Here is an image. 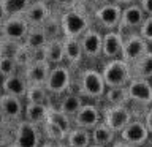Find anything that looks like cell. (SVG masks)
Returning <instances> with one entry per match:
<instances>
[{"label": "cell", "instance_id": "cell-1", "mask_svg": "<svg viewBox=\"0 0 152 147\" xmlns=\"http://www.w3.org/2000/svg\"><path fill=\"white\" fill-rule=\"evenodd\" d=\"M103 79L106 82L108 89L114 87H128L132 82V66L127 63L124 59H114L108 60L102 70Z\"/></svg>", "mask_w": 152, "mask_h": 147}, {"label": "cell", "instance_id": "cell-2", "mask_svg": "<svg viewBox=\"0 0 152 147\" xmlns=\"http://www.w3.org/2000/svg\"><path fill=\"white\" fill-rule=\"evenodd\" d=\"M60 24H62L64 38H81L87 30H90L89 16L78 8L62 13Z\"/></svg>", "mask_w": 152, "mask_h": 147}, {"label": "cell", "instance_id": "cell-3", "mask_svg": "<svg viewBox=\"0 0 152 147\" xmlns=\"http://www.w3.org/2000/svg\"><path fill=\"white\" fill-rule=\"evenodd\" d=\"M106 82L103 79L102 71L97 70H86L79 76V95L86 98H102L106 93Z\"/></svg>", "mask_w": 152, "mask_h": 147}, {"label": "cell", "instance_id": "cell-4", "mask_svg": "<svg viewBox=\"0 0 152 147\" xmlns=\"http://www.w3.org/2000/svg\"><path fill=\"white\" fill-rule=\"evenodd\" d=\"M32 25L27 22L24 14L11 16L2 21V40H11L18 43H24L30 32Z\"/></svg>", "mask_w": 152, "mask_h": 147}, {"label": "cell", "instance_id": "cell-5", "mask_svg": "<svg viewBox=\"0 0 152 147\" xmlns=\"http://www.w3.org/2000/svg\"><path fill=\"white\" fill-rule=\"evenodd\" d=\"M13 142L16 147H41V131L38 125L21 120L14 128Z\"/></svg>", "mask_w": 152, "mask_h": 147}, {"label": "cell", "instance_id": "cell-6", "mask_svg": "<svg viewBox=\"0 0 152 147\" xmlns=\"http://www.w3.org/2000/svg\"><path fill=\"white\" fill-rule=\"evenodd\" d=\"M122 11H124V8L121 5L111 2V3L104 5V7L95 8L94 17H95V21L98 22L100 27L106 28L108 32H113V30H117V27L121 25Z\"/></svg>", "mask_w": 152, "mask_h": 147}, {"label": "cell", "instance_id": "cell-7", "mask_svg": "<svg viewBox=\"0 0 152 147\" xmlns=\"http://www.w3.org/2000/svg\"><path fill=\"white\" fill-rule=\"evenodd\" d=\"M103 122L116 133H122L133 122V114L128 106H106L103 109Z\"/></svg>", "mask_w": 152, "mask_h": 147}, {"label": "cell", "instance_id": "cell-8", "mask_svg": "<svg viewBox=\"0 0 152 147\" xmlns=\"http://www.w3.org/2000/svg\"><path fill=\"white\" fill-rule=\"evenodd\" d=\"M71 85V73L70 68L65 65H56L51 68L49 78L46 82V90L52 95H62L70 89Z\"/></svg>", "mask_w": 152, "mask_h": 147}, {"label": "cell", "instance_id": "cell-9", "mask_svg": "<svg viewBox=\"0 0 152 147\" xmlns=\"http://www.w3.org/2000/svg\"><path fill=\"white\" fill-rule=\"evenodd\" d=\"M147 52H149V43H147L140 33H135L133 36L125 40L122 59L125 60L128 65H133L135 62L140 60L142 55H146Z\"/></svg>", "mask_w": 152, "mask_h": 147}, {"label": "cell", "instance_id": "cell-10", "mask_svg": "<svg viewBox=\"0 0 152 147\" xmlns=\"http://www.w3.org/2000/svg\"><path fill=\"white\" fill-rule=\"evenodd\" d=\"M0 109H2V119L3 122H11V123H19L24 116V104L21 101V98L13 97V95L3 93L0 98Z\"/></svg>", "mask_w": 152, "mask_h": 147}, {"label": "cell", "instance_id": "cell-11", "mask_svg": "<svg viewBox=\"0 0 152 147\" xmlns=\"http://www.w3.org/2000/svg\"><path fill=\"white\" fill-rule=\"evenodd\" d=\"M151 133L147 130L146 123L141 120H133L125 127V130L121 133V139L128 142V144L135 146V147H141L144 146L147 139H149Z\"/></svg>", "mask_w": 152, "mask_h": 147}, {"label": "cell", "instance_id": "cell-12", "mask_svg": "<svg viewBox=\"0 0 152 147\" xmlns=\"http://www.w3.org/2000/svg\"><path fill=\"white\" fill-rule=\"evenodd\" d=\"M128 95L130 101L151 106L152 104V82L147 79H132L128 84Z\"/></svg>", "mask_w": 152, "mask_h": 147}, {"label": "cell", "instance_id": "cell-13", "mask_svg": "<svg viewBox=\"0 0 152 147\" xmlns=\"http://www.w3.org/2000/svg\"><path fill=\"white\" fill-rule=\"evenodd\" d=\"M103 114L98 111V108L95 104H84L81 108V111L73 117V123L78 128H84V130L92 131L98 123H102L103 120Z\"/></svg>", "mask_w": 152, "mask_h": 147}, {"label": "cell", "instance_id": "cell-14", "mask_svg": "<svg viewBox=\"0 0 152 147\" xmlns=\"http://www.w3.org/2000/svg\"><path fill=\"white\" fill-rule=\"evenodd\" d=\"M124 44H125V40L119 35L117 30L106 32L103 35V55L109 60L122 59Z\"/></svg>", "mask_w": 152, "mask_h": 147}, {"label": "cell", "instance_id": "cell-15", "mask_svg": "<svg viewBox=\"0 0 152 147\" xmlns=\"http://www.w3.org/2000/svg\"><path fill=\"white\" fill-rule=\"evenodd\" d=\"M52 65L48 62H33L28 68L24 70V76H26L27 82L30 85H46L48 78H49Z\"/></svg>", "mask_w": 152, "mask_h": 147}, {"label": "cell", "instance_id": "cell-16", "mask_svg": "<svg viewBox=\"0 0 152 147\" xmlns=\"http://www.w3.org/2000/svg\"><path fill=\"white\" fill-rule=\"evenodd\" d=\"M81 44L86 57H98L103 54V35L94 28H90L81 36Z\"/></svg>", "mask_w": 152, "mask_h": 147}, {"label": "cell", "instance_id": "cell-17", "mask_svg": "<svg viewBox=\"0 0 152 147\" xmlns=\"http://www.w3.org/2000/svg\"><path fill=\"white\" fill-rule=\"evenodd\" d=\"M52 16L51 14V7L46 3L40 2H32V5L27 8V11L24 13V17L27 19V22L32 27H41L45 25L46 21Z\"/></svg>", "mask_w": 152, "mask_h": 147}, {"label": "cell", "instance_id": "cell-18", "mask_svg": "<svg viewBox=\"0 0 152 147\" xmlns=\"http://www.w3.org/2000/svg\"><path fill=\"white\" fill-rule=\"evenodd\" d=\"M2 87H3V93L13 95V97H18V98H24V97H27L30 84L27 82L24 74H13L10 78L3 79Z\"/></svg>", "mask_w": 152, "mask_h": 147}, {"label": "cell", "instance_id": "cell-19", "mask_svg": "<svg viewBox=\"0 0 152 147\" xmlns=\"http://www.w3.org/2000/svg\"><path fill=\"white\" fill-rule=\"evenodd\" d=\"M146 19H147V14L142 11V8L140 7V5H130V7L124 8V11H122V22L121 24L133 28V30H135V28L140 30Z\"/></svg>", "mask_w": 152, "mask_h": 147}, {"label": "cell", "instance_id": "cell-20", "mask_svg": "<svg viewBox=\"0 0 152 147\" xmlns=\"http://www.w3.org/2000/svg\"><path fill=\"white\" fill-rule=\"evenodd\" d=\"M49 109L51 106L48 104H33L27 103L26 104V111H24V120L33 123V125H45L49 116Z\"/></svg>", "mask_w": 152, "mask_h": 147}, {"label": "cell", "instance_id": "cell-21", "mask_svg": "<svg viewBox=\"0 0 152 147\" xmlns=\"http://www.w3.org/2000/svg\"><path fill=\"white\" fill-rule=\"evenodd\" d=\"M46 60L52 66L56 65H64L65 60V46H64V38L51 40L46 44Z\"/></svg>", "mask_w": 152, "mask_h": 147}, {"label": "cell", "instance_id": "cell-22", "mask_svg": "<svg viewBox=\"0 0 152 147\" xmlns=\"http://www.w3.org/2000/svg\"><path fill=\"white\" fill-rule=\"evenodd\" d=\"M64 46H65V60L70 65L81 63V60L84 57L81 38H64Z\"/></svg>", "mask_w": 152, "mask_h": 147}, {"label": "cell", "instance_id": "cell-23", "mask_svg": "<svg viewBox=\"0 0 152 147\" xmlns=\"http://www.w3.org/2000/svg\"><path fill=\"white\" fill-rule=\"evenodd\" d=\"M90 133H92V142L94 144H100V146L108 147V146H113L114 142L117 141L116 139L117 133L114 131L113 128H109L104 122L98 123Z\"/></svg>", "mask_w": 152, "mask_h": 147}, {"label": "cell", "instance_id": "cell-24", "mask_svg": "<svg viewBox=\"0 0 152 147\" xmlns=\"http://www.w3.org/2000/svg\"><path fill=\"white\" fill-rule=\"evenodd\" d=\"M132 66V76L133 79H152V51H149L146 55H142L138 62H135Z\"/></svg>", "mask_w": 152, "mask_h": 147}, {"label": "cell", "instance_id": "cell-25", "mask_svg": "<svg viewBox=\"0 0 152 147\" xmlns=\"http://www.w3.org/2000/svg\"><path fill=\"white\" fill-rule=\"evenodd\" d=\"M32 2L33 0H2V19L24 14Z\"/></svg>", "mask_w": 152, "mask_h": 147}, {"label": "cell", "instance_id": "cell-26", "mask_svg": "<svg viewBox=\"0 0 152 147\" xmlns=\"http://www.w3.org/2000/svg\"><path fill=\"white\" fill-rule=\"evenodd\" d=\"M84 106V101H83V97L79 93H66L64 98L60 100V104H59V109L66 116H70L73 119L76 114L81 111V108Z\"/></svg>", "mask_w": 152, "mask_h": 147}, {"label": "cell", "instance_id": "cell-27", "mask_svg": "<svg viewBox=\"0 0 152 147\" xmlns=\"http://www.w3.org/2000/svg\"><path fill=\"white\" fill-rule=\"evenodd\" d=\"M92 144V133L84 128L75 127L66 136V146L68 147H89Z\"/></svg>", "mask_w": 152, "mask_h": 147}, {"label": "cell", "instance_id": "cell-28", "mask_svg": "<svg viewBox=\"0 0 152 147\" xmlns=\"http://www.w3.org/2000/svg\"><path fill=\"white\" fill-rule=\"evenodd\" d=\"M104 100L109 106H127L130 101V95H128V87H114L108 89L104 93Z\"/></svg>", "mask_w": 152, "mask_h": 147}, {"label": "cell", "instance_id": "cell-29", "mask_svg": "<svg viewBox=\"0 0 152 147\" xmlns=\"http://www.w3.org/2000/svg\"><path fill=\"white\" fill-rule=\"evenodd\" d=\"M48 43H49V40H48L45 30H43L41 27H32L27 38H26V41H24V44H26L30 51H37V49L45 47Z\"/></svg>", "mask_w": 152, "mask_h": 147}, {"label": "cell", "instance_id": "cell-30", "mask_svg": "<svg viewBox=\"0 0 152 147\" xmlns=\"http://www.w3.org/2000/svg\"><path fill=\"white\" fill-rule=\"evenodd\" d=\"M46 122H52V123H56L57 127H60L62 130H64L66 135L73 130V119H71L70 116H66V114H64L60 111L59 108H52L49 109V116H48V120Z\"/></svg>", "mask_w": 152, "mask_h": 147}, {"label": "cell", "instance_id": "cell-31", "mask_svg": "<svg viewBox=\"0 0 152 147\" xmlns=\"http://www.w3.org/2000/svg\"><path fill=\"white\" fill-rule=\"evenodd\" d=\"M41 28L45 30L48 40H57V38H64V33H62V24H60V17L51 16L46 21L45 25H41Z\"/></svg>", "mask_w": 152, "mask_h": 147}, {"label": "cell", "instance_id": "cell-32", "mask_svg": "<svg viewBox=\"0 0 152 147\" xmlns=\"http://www.w3.org/2000/svg\"><path fill=\"white\" fill-rule=\"evenodd\" d=\"M48 95L49 92L46 90L45 85H30L27 92V103H33V104H46L48 101Z\"/></svg>", "mask_w": 152, "mask_h": 147}, {"label": "cell", "instance_id": "cell-33", "mask_svg": "<svg viewBox=\"0 0 152 147\" xmlns=\"http://www.w3.org/2000/svg\"><path fill=\"white\" fill-rule=\"evenodd\" d=\"M43 130H45V135L51 142H62V141L66 139V136H68L60 127H57L56 123H52V122H46L45 125H43Z\"/></svg>", "mask_w": 152, "mask_h": 147}, {"label": "cell", "instance_id": "cell-34", "mask_svg": "<svg viewBox=\"0 0 152 147\" xmlns=\"http://www.w3.org/2000/svg\"><path fill=\"white\" fill-rule=\"evenodd\" d=\"M14 60H16L18 66H22L26 70L33 63V51H30L26 44H22L19 47V51L16 52V55H14Z\"/></svg>", "mask_w": 152, "mask_h": 147}, {"label": "cell", "instance_id": "cell-35", "mask_svg": "<svg viewBox=\"0 0 152 147\" xmlns=\"http://www.w3.org/2000/svg\"><path fill=\"white\" fill-rule=\"evenodd\" d=\"M0 71H2V76L3 79L5 78H10L13 74H18V63L14 60V57H7V55H2L0 57Z\"/></svg>", "mask_w": 152, "mask_h": 147}, {"label": "cell", "instance_id": "cell-36", "mask_svg": "<svg viewBox=\"0 0 152 147\" xmlns=\"http://www.w3.org/2000/svg\"><path fill=\"white\" fill-rule=\"evenodd\" d=\"M22 44L24 43H18V41H11V40H2V55L14 57Z\"/></svg>", "mask_w": 152, "mask_h": 147}, {"label": "cell", "instance_id": "cell-37", "mask_svg": "<svg viewBox=\"0 0 152 147\" xmlns=\"http://www.w3.org/2000/svg\"><path fill=\"white\" fill-rule=\"evenodd\" d=\"M138 33H140L147 43H152V16H147V19L141 25V28H140Z\"/></svg>", "mask_w": 152, "mask_h": 147}, {"label": "cell", "instance_id": "cell-38", "mask_svg": "<svg viewBox=\"0 0 152 147\" xmlns=\"http://www.w3.org/2000/svg\"><path fill=\"white\" fill-rule=\"evenodd\" d=\"M54 3L57 5V8L64 9V11H70V9L76 8V5L79 3V0H54Z\"/></svg>", "mask_w": 152, "mask_h": 147}, {"label": "cell", "instance_id": "cell-39", "mask_svg": "<svg viewBox=\"0 0 152 147\" xmlns=\"http://www.w3.org/2000/svg\"><path fill=\"white\" fill-rule=\"evenodd\" d=\"M45 47L33 51V62H48L46 60V49H45Z\"/></svg>", "mask_w": 152, "mask_h": 147}, {"label": "cell", "instance_id": "cell-40", "mask_svg": "<svg viewBox=\"0 0 152 147\" xmlns=\"http://www.w3.org/2000/svg\"><path fill=\"white\" fill-rule=\"evenodd\" d=\"M140 7L147 16H152V0H140Z\"/></svg>", "mask_w": 152, "mask_h": 147}, {"label": "cell", "instance_id": "cell-41", "mask_svg": "<svg viewBox=\"0 0 152 147\" xmlns=\"http://www.w3.org/2000/svg\"><path fill=\"white\" fill-rule=\"evenodd\" d=\"M144 123H146V127H147V130H149V133L152 135V106L147 109V112H146Z\"/></svg>", "mask_w": 152, "mask_h": 147}, {"label": "cell", "instance_id": "cell-42", "mask_svg": "<svg viewBox=\"0 0 152 147\" xmlns=\"http://www.w3.org/2000/svg\"><path fill=\"white\" fill-rule=\"evenodd\" d=\"M90 2H92V3H94L97 8H100V7H104V5L111 3L113 0H90Z\"/></svg>", "mask_w": 152, "mask_h": 147}, {"label": "cell", "instance_id": "cell-43", "mask_svg": "<svg viewBox=\"0 0 152 147\" xmlns=\"http://www.w3.org/2000/svg\"><path fill=\"white\" fill-rule=\"evenodd\" d=\"M111 147H135V146L128 144V142H125V141H122V139H117V141L114 142V144H113Z\"/></svg>", "mask_w": 152, "mask_h": 147}, {"label": "cell", "instance_id": "cell-44", "mask_svg": "<svg viewBox=\"0 0 152 147\" xmlns=\"http://www.w3.org/2000/svg\"><path fill=\"white\" fill-rule=\"evenodd\" d=\"M114 3L121 5V7H130V5H133V2L135 0H113Z\"/></svg>", "mask_w": 152, "mask_h": 147}, {"label": "cell", "instance_id": "cell-45", "mask_svg": "<svg viewBox=\"0 0 152 147\" xmlns=\"http://www.w3.org/2000/svg\"><path fill=\"white\" fill-rule=\"evenodd\" d=\"M41 147H64V146H62L60 144V142H45V144H43Z\"/></svg>", "mask_w": 152, "mask_h": 147}, {"label": "cell", "instance_id": "cell-46", "mask_svg": "<svg viewBox=\"0 0 152 147\" xmlns=\"http://www.w3.org/2000/svg\"><path fill=\"white\" fill-rule=\"evenodd\" d=\"M2 147H16V146H14V142H13V141L3 139V141H2Z\"/></svg>", "mask_w": 152, "mask_h": 147}, {"label": "cell", "instance_id": "cell-47", "mask_svg": "<svg viewBox=\"0 0 152 147\" xmlns=\"http://www.w3.org/2000/svg\"><path fill=\"white\" fill-rule=\"evenodd\" d=\"M33 2H40V3H46V5H49L51 2H54V0H33Z\"/></svg>", "mask_w": 152, "mask_h": 147}, {"label": "cell", "instance_id": "cell-48", "mask_svg": "<svg viewBox=\"0 0 152 147\" xmlns=\"http://www.w3.org/2000/svg\"><path fill=\"white\" fill-rule=\"evenodd\" d=\"M89 147H104V146H100V144H94V142H92V144H90Z\"/></svg>", "mask_w": 152, "mask_h": 147}]
</instances>
